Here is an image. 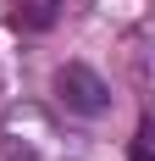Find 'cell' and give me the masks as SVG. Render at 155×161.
I'll return each mask as SVG.
<instances>
[{"label":"cell","instance_id":"7a4b0ae2","mask_svg":"<svg viewBox=\"0 0 155 161\" xmlns=\"http://www.w3.org/2000/svg\"><path fill=\"white\" fill-rule=\"evenodd\" d=\"M50 89H56V100H61L72 117H100V111H111V83L100 78L94 67H83V61H61L56 78H50Z\"/></svg>","mask_w":155,"mask_h":161},{"label":"cell","instance_id":"3957f363","mask_svg":"<svg viewBox=\"0 0 155 161\" xmlns=\"http://www.w3.org/2000/svg\"><path fill=\"white\" fill-rule=\"evenodd\" d=\"M61 6L67 0H11V22L22 33H50L61 22Z\"/></svg>","mask_w":155,"mask_h":161},{"label":"cell","instance_id":"6da1fadb","mask_svg":"<svg viewBox=\"0 0 155 161\" xmlns=\"http://www.w3.org/2000/svg\"><path fill=\"white\" fill-rule=\"evenodd\" d=\"M0 156L6 161H78L72 133H61V122L45 106H6L0 111Z\"/></svg>","mask_w":155,"mask_h":161}]
</instances>
